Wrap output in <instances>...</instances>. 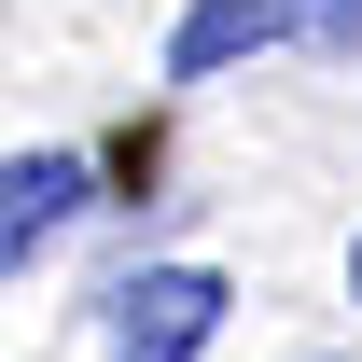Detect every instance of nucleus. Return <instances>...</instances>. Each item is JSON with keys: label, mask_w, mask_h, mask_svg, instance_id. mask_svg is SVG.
<instances>
[{"label": "nucleus", "mask_w": 362, "mask_h": 362, "mask_svg": "<svg viewBox=\"0 0 362 362\" xmlns=\"http://www.w3.org/2000/svg\"><path fill=\"white\" fill-rule=\"evenodd\" d=\"M223 279L209 265H139L126 293H112V362H195L209 334H223Z\"/></svg>", "instance_id": "1"}, {"label": "nucleus", "mask_w": 362, "mask_h": 362, "mask_svg": "<svg viewBox=\"0 0 362 362\" xmlns=\"http://www.w3.org/2000/svg\"><path fill=\"white\" fill-rule=\"evenodd\" d=\"M70 223H84V153H14L0 168V279L28 251H56Z\"/></svg>", "instance_id": "2"}, {"label": "nucleus", "mask_w": 362, "mask_h": 362, "mask_svg": "<svg viewBox=\"0 0 362 362\" xmlns=\"http://www.w3.org/2000/svg\"><path fill=\"white\" fill-rule=\"evenodd\" d=\"M293 28H307V0H195V14H181V42H168V70H181V84H209V70L293 42Z\"/></svg>", "instance_id": "3"}, {"label": "nucleus", "mask_w": 362, "mask_h": 362, "mask_svg": "<svg viewBox=\"0 0 362 362\" xmlns=\"http://www.w3.org/2000/svg\"><path fill=\"white\" fill-rule=\"evenodd\" d=\"M307 28H320L334 56H362V0H307Z\"/></svg>", "instance_id": "4"}, {"label": "nucleus", "mask_w": 362, "mask_h": 362, "mask_svg": "<svg viewBox=\"0 0 362 362\" xmlns=\"http://www.w3.org/2000/svg\"><path fill=\"white\" fill-rule=\"evenodd\" d=\"M349 293H362V237H349Z\"/></svg>", "instance_id": "5"}]
</instances>
